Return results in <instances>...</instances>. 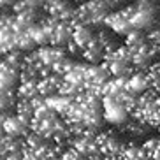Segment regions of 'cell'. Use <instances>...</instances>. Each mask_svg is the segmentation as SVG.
<instances>
[{"mask_svg":"<svg viewBox=\"0 0 160 160\" xmlns=\"http://www.w3.org/2000/svg\"><path fill=\"white\" fill-rule=\"evenodd\" d=\"M104 108H106V118H108L109 122L120 123V122L125 120V116H127L125 108H123L118 100H114V99H106Z\"/></svg>","mask_w":160,"mask_h":160,"instance_id":"1","label":"cell"}]
</instances>
